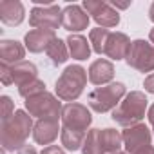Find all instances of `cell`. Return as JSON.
<instances>
[{"label":"cell","instance_id":"6da1fadb","mask_svg":"<svg viewBox=\"0 0 154 154\" xmlns=\"http://www.w3.org/2000/svg\"><path fill=\"white\" fill-rule=\"evenodd\" d=\"M33 129L31 116L24 111H17L8 122H2V145L4 150H20Z\"/></svg>","mask_w":154,"mask_h":154},{"label":"cell","instance_id":"7a4b0ae2","mask_svg":"<svg viewBox=\"0 0 154 154\" xmlns=\"http://www.w3.org/2000/svg\"><path fill=\"white\" fill-rule=\"evenodd\" d=\"M145 109H147L145 94L140 91H134V93L127 94L125 100L120 102V105L112 111V120L118 125L132 127L141 122V118L145 116Z\"/></svg>","mask_w":154,"mask_h":154},{"label":"cell","instance_id":"3957f363","mask_svg":"<svg viewBox=\"0 0 154 154\" xmlns=\"http://www.w3.org/2000/svg\"><path fill=\"white\" fill-rule=\"evenodd\" d=\"M87 84V72L80 65H69L56 80V94L63 102L76 100Z\"/></svg>","mask_w":154,"mask_h":154},{"label":"cell","instance_id":"277c9868","mask_svg":"<svg viewBox=\"0 0 154 154\" xmlns=\"http://www.w3.org/2000/svg\"><path fill=\"white\" fill-rule=\"evenodd\" d=\"M125 96V85L116 82L109 84L105 87H98L89 94V105L96 112H107L114 111L120 105V100Z\"/></svg>","mask_w":154,"mask_h":154},{"label":"cell","instance_id":"5b68a950","mask_svg":"<svg viewBox=\"0 0 154 154\" xmlns=\"http://www.w3.org/2000/svg\"><path fill=\"white\" fill-rule=\"evenodd\" d=\"M26 107L29 111V116H38L40 120L42 118H56L58 120V116L63 111L60 102L49 93H40L31 98H26Z\"/></svg>","mask_w":154,"mask_h":154},{"label":"cell","instance_id":"8992f818","mask_svg":"<svg viewBox=\"0 0 154 154\" xmlns=\"http://www.w3.org/2000/svg\"><path fill=\"white\" fill-rule=\"evenodd\" d=\"M127 63L141 72L154 71V45H150L145 40H136L131 44Z\"/></svg>","mask_w":154,"mask_h":154},{"label":"cell","instance_id":"52a82bcc","mask_svg":"<svg viewBox=\"0 0 154 154\" xmlns=\"http://www.w3.org/2000/svg\"><path fill=\"white\" fill-rule=\"evenodd\" d=\"M29 24L35 29H47V31L58 29V26H62L60 8L58 6H53V4H47L44 8H35L31 11Z\"/></svg>","mask_w":154,"mask_h":154},{"label":"cell","instance_id":"ba28073f","mask_svg":"<svg viewBox=\"0 0 154 154\" xmlns=\"http://www.w3.org/2000/svg\"><path fill=\"white\" fill-rule=\"evenodd\" d=\"M93 118L91 112L87 111V107L80 105V103H67L62 111V123L67 129H74V131H84L87 132V127L91 125Z\"/></svg>","mask_w":154,"mask_h":154},{"label":"cell","instance_id":"9c48e42d","mask_svg":"<svg viewBox=\"0 0 154 154\" xmlns=\"http://www.w3.org/2000/svg\"><path fill=\"white\" fill-rule=\"evenodd\" d=\"M122 138H123L127 152H131V154H134V152H138V150H141L145 147H150V131L143 123L127 127L123 131Z\"/></svg>","mask_w":154,"mask_h":154},{"label":"cell","instance_id":"30bf717a","mask_svg":"<svg viewBox=\"0 0 154 154\" xmlns=\"http://www.w3.org/2000/svg\"><path fill=\"white\" fill-rule=\"evenodd\" d=\"M84 8L89 15H93L94 22L100 24L103 29L107 27H114L120 24V15L118 11H114L111 8V4L105 2H84Z\"/></svg>","mask_w":154,"mask_h":154},{"label":"cell","instance_id":"8fae6325","mask_svg":"<svg viewBox=\"0 0 154 154\" xmlns=\"http://www.w3.org/2000/svg\"><path fill=\"white\" fill-rule=\"evenodd\" d=\"M58 120L56 118H42L36 122L35 131H33V138L36 143L40 145H47L53 143L58 138Z\"/></svg>","mask_w":154,"mask_h":154},{"label":"cell","instance_id":"7c38bea8","mask_svg":"<svg viewBox=\"0 0 154 154\" xmlns=\"http://www.w3.org/2000/svg\"><path fill=\"white\" fill-rule=\"evenodd\" d=\"M87 24H89V15H85L80 6H67L62 11V26L67 31L87 29Z\"/></svg>","mask_w":154,"mask_h":154},{"label":"cell","instance_id":"4fadbf2b","mask_svg":"<svg viewBox=\"0 0 154 154\" xmlns=\"http://www.w3.org/2000/svg\"><path fill=\"white\" fill-rule=\"evenodd\" d=\"M131 40L127 38V35L123 33H111L109 38H107V44H105V53L109 58L112 60H122V58H127L129 54V49H131Z\"/></svg>","mask_w":154,"mask_h":154},{"label":"cell","instance_id":"5bb4252c","mask_svg":"<svg viewBox=\"0 0 154 154\" xmlns=\"http://www.w3.org/2000/svg\"><path fill=\"white\" fill-rule=\"evenodd\" d=\"M54 31H47V29H33L26 35V47L31 53H40V51H47V47L51 45V42L54 40Z\"/></svg>","mask_w":154,"mask_h":154},{"label":"cell","instance_id":"9a60e30c","mask_svg":"<svg viewBox=\"0 0 154 154\" xmlns=\"http://www.w3.org/2000/svg\"><path fill=\"white\" fill-rule=\"evenodd\" d=\"M114 76V67L109 60H96L89 67V80L94 85H103L112 80Z\"/></svg>","mask_w":154,"mask_h":154},{"label":"cell","instance_id":"2e32d148","mask_svg":"<svg viewBox=\"0 0 154 154\" xmlns=\"http://www.w3.org/2000/svg\"><path fill=\"white\" fill-rule=\"evenodd\" d=\"M11 74H13V84H17L18 89L31 84V82H35V80H38L36 78V74H38L36 67L31 62H26V60L11 65Z\"/></svg>","mask_w":154,"mask_h":154},{"label":"cell","instance_id":"e0dca14e","mask_svg":"<svg viewBox=\"0 0 154 154\" xmlns=\"http://www.w3.org/2000/svg\"><path fill=\"white\" fill-rule=\"evenodd\" d=\"M0 20L8 26H18L24 20V6L15 0L0 2Z\"/></svg>","mask_w":154,"mask_h":154},{"label":"cell","instance_id":"ac0fdd59","mask_svg":"<svg viewBox=\"0 0 154 154\" xmlns=\"http://www.w3.org/2000/svg\"><path fill=\"white\" fill-rule=\"evenodd\" d=\"M0 58H2V63L15 65L24 58V47L17 40H4L0 44Z\"/></svg>","mask_w":154,"mask_h":154},{"label":"cell","instance_id":"d6986e66","mask_svg":"<svg viewBox=\"0 0 154 154\" xmlns=\"http://www.w3.org/2000/svg\"><path fill=\"white\" fill-rule=\"evenodd\" d=\"M67 44H69V53L72 58L76 60H87L89 54H91V47H89V42L85 36L82 35H71L67 38Z\"/></svg>","mask_w":154,"mask_h":154},{"label":"cell","instance_id":"ffe728a7","mask_svg":"<svg viewBox=\"0 0 154 154\" xmlns=\"http://www.w3.org/2000/svg\"><path fill=\"white\" fill-rule=\"evenodd\" d=\"M122 134L114 129H100V145H102V152L109 154V152H116L122 147Z\"/></svg>","mask_w":154,"mask_h":154},{"label":"cell","instance_id":"44dd1931","mask_svg":"<svg viewBox=\"0 0 154 154\" xmlns=\"http://www.w3.org/2000/svg\"><path fill=\"white\" fill-rule=\"evenodd\" d=\"M85 136H87V132H84V131H74V129L63 127L62 129V145L67 150H78L84 147Z\"/></svg>","mask_w":154,"mask_h":154},{"label":"cell","instance_id":"7402d4cb","mask_svg":"<svg viewBox=\"0 0 154 154\" xmlns=\"http://www.w3.org/2000/svg\"><path fill=\"white\" fill-rule=\"evenodd\" d=\"M47 56L51 58V63L53 65H60L67 60V45L60 40V38H54L51 42V45L47 47Z\"/></svg>","mask_w":154,"mask_h":154},{"label":"cell","instance_id":"603a6c76","mask_svg":"<svg viewBox=\"0 0 154 154\" xmlns=\"http://www.w3.org/2000/svg\"><path fill=\"white\" fill-rule=\"evenodd\" d=\"M109 29H103V27H98V29H93L89 33V40L93 44V49L98 53V54H103L105 53V44H107V38H109Z\"/></svg>","mask_w":154,"mask_h":154},{"label":"cell","instance_id":"cb8c5ba5","mask_svg":"<svg viewBox=\"0 0 154 154\" xmlns=\"http://www.w3.org/2000/svg\"><path fill=\"white\" fill-rule=\"evenodd\" d=\"M82 150H84V154H103L102 145H100V129H91L89 131V134L85 136Z\"/></svg>","mask_w":154,"mask_h":154},{"label":"cell","instance_id":"d4e9b609","mask_svg":"<svg viewBox=\"0 0 154 154\" xmlns=\"http://www.w3.org/2000/svg\"><path fill=\"white\" fill-rule=\"evenodd\" d=\"M18 93H20L24 98H31V96H35V94L45 93V84H44V82H40V80H35V82H31V84H27V85L20 87V89H18Z\"/></svg>","mask_w":154,"mask_h":154},{"label":"cell","instance_id":"484cf974","mask_svg":"<svg viewBox=\"0 0 154 154\" xmlns=\"http://www.w3.org/2000/svg\"><path fill=\"white\" fill-rule=\"evenodd\" d=\"M2 122H8L13 114H15V111H13V102H11V98L9 96H2Z\"/></svg>","mask_w":154,"mask_h":154},{"label":"cell","instance_id":"4316f807","mask_svg":"<svg viewBox=\"0 0 154 154\" xmlns=\"http://www.w3.org/2000/svg\"><path fill=\"white\" fill-rule=\"evenodd\" d=\"M2 84L4 85H9V84H13V74H11V67L8 65V63H2Z\"/></svg>","mask_w":154,"mask_h":154},{"label":"cell","instance_id":"83f0119b","mask_svg":"<svg viewBox=\"0 0 154 154\" xmlns=\"http://www.w3.org/2000/svg\"><path fill=\"white\" fill-rule=\"evenodd\" d=\"M143 85H145V89H147L149 93H152V94H154V72H152V74H149L147 78H145Z\"/></svg>","mask_w":154,"mask_h":154},{"label":"cell","instance_id":"f1b7e54d","mask_svg":"<svg viewBox=\"0 0 154 154\" xmlns=\"http://www.w3.org/2000/svg\"><path fill=\"white\" fill-rule=\"evenodd\" d=\"M42 154H65L58 145H49V147H45L44 150H42Z\"/></svg>","mask_w":154,"mask_h":154},{"label":"cell","instance_id":"f546056e","mask_svg":"<svg viewBox=\"0 0 154 154\" xmlns=\"http://www.w3.org/2000/svg\"><path fill=\"white\" fill-rule=\"evenodd\" d=\"M18 154H36V150H35V147H29V145H24L20 150H18Z\"/></svg>","mask_w":154,"mask_h":154},{"label":"cell","instance_id":"4dcf8cb0","mask_svg":"<svg viewBox=\"0 0 154 154\" xmlns=\"http://www.w3.org/2000/svg\"><path fill=\"white\" fill-rule=\"evenodd\" d=\"M134 154H154V149L152 147H145V149H141V150H138Z\"/></svg>","mask_w":154,"mask_h":154},{"label":"cell","instance_id":"1f68e13d","mask_svg":"<svg viewBox=\"0 0 154 154\" xmlns=\"http://www.w3.org/2000/svg\"><path fill=\"white\" fill-rule=\"evenodd\" d=\"M149 122H150V125H154V105L149 109Z\"/></svg>","mask_w":154,"mask_h":154},{"label":"cell","instance_id":"d6a6232c","mask_svg":"<svg viewBox=\"0 0 154 154\" xmlns=\"http://www.w3.org/2000/svg\"><path fill=\"white\" fill-rule=\"evenodd\" d=\"M149 18H150L152 22H154V4L150 6V11H149Z\"/></svg>","mask_w":154,"mask_h":154},{"label":"cell","instance_id":"836d02e7","mask_svg":"<svg viewBox=\"0 0 154 154\" xmlns=\"http://www.w3.org/2000/svg\"><path fill=\"white\" fill-rule=\"evenodd\" d=\"M150 42H152V44H154V29H152V31H150Z\"/></svg>","mask_w":154,"mask_h":154},{"label":"cell","instance_id":"e575fe53","mask_svg":"<svg viewBox=\"0 0 154 154\" xmlns=\"http://www.w3.org/2000/svg\"><path fill=\"white\" fill-rule=\"evenodd\" d=\"M109 154H125V152H122V150H116V152H109Z\"/></svg>","mask_w":154,"mask_h":154},{"label":"cell","instance_id":"d590c367","mask_svg":"<svg viewBox=\"0 0 154 154\" xmlns=\"http://www.w3.org/2000/svg\"><path fill=\"white\" fill-rule=\"evenodd\" d=\"M152 127H154V125H152Z\"/></svg>","mask_w":154,"mask_h":154}]
</instances>
